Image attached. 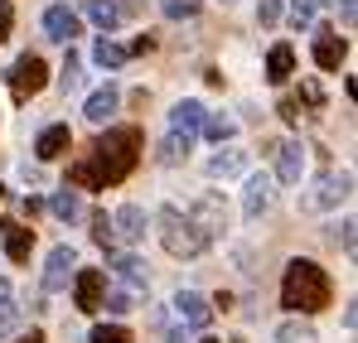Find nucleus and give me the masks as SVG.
<instances>
[{"mask_svg":"<svg viewBox=\"0 0 358 343\" xmlns=\"http://www.w3.org/2000/svg\"><path fill=\"white\" fill-rule=\"evenodd\" d=\"M141 145H145V140H141L136 126L107 131V136L92 145V155L68 170V189H112V184H121L126 174L141 165Z\"/></svg>","mask_w":358,"mask_h":343,"instance_id":"1","label":"nucleus"},{"mask_svg":"<svg viewBox=\"0 0 358 343\" xmlns=\"http://www.w3.org/2000/svg\"><path fill=\"white\" fill-rule=\"evenodd\" d=\"M334 300V286H329V276L315 266V261H291L286 266V281H281V305L286 309H296V314H315V309H324Z\"/></svg>","mask_w":358,"mask_h":343,"instance_id":"2","label":"nucleus"},{"mask_svg":"<svg viewBox=\"0 0 358 343\" xmlns=\"http://www.w3.org/2000/svg\"><path fill=\"white\" fill-rule=\"evenodd\" d=\"M160 242H165V251L170 256H199L203 247H208V237L194 228V218L189 213H179V208H160Z\"/></svg>","mask_w":358,"mask_h":343,"instance_id":"3","label":"nucleus"},{"mask_svg":"<svg viewBox=\"0 0 358 343\" xmlns=\"http://www.w3.org/2000/svg\"><path fill=\"white\" fill-rule=\"evenodd\" d=\"M44 82H49V68H44L39 54H20L15 58V68H10V92H15L20 102L34 97V92H44Z\"/></svg>","mask_w":358,"mask_h":343,"instance_id":"4","label":"nucleus"},{"mask_svg":"<svg viewBox=\"0 0 358 343\" xmlns=\"http://www.w3.org/2000/svg\"><path fill=\"white\" fill-rule=\"evenodd\" d=\"M349 189H354V174H324L315 194L305 198V208H334L339 198H349Z\"/></svg>","mask_w":358,"mask_h":343,"instance_id":"5","label":"nucleus"},{"mask_svg":"<svg viewBox=\"0 0 358 343\" xmlns=\"http://www.w3.org/2000/svg\"><path fill=\"white\" fill-rule=\"evenodd\" d=\"M102 295H107V276L102 271H78V281H73V300H78V309H102Z\"/></svg>","mask_w":358,"mask_h":343,"instance_id":"6","label":"nucleus"},{"mask_svg":"<svg viewBox=\"0 0 358 343\" xmlns=\"http://www.w3.org/2000/svg\"><path fill=\"white\" fill-rule=\"evenodd\" d=\"M344 54H349V44H344L334 29H315V63H320L324 73H334V68L344 63Z\"/></svg>","mask_w":358,"mask_h":343,"instance_id":"7","label":"nucleus"},{"mask_svg":"<svg viewBox=\"0 0 358 343\" xmlns=\"http://www.w3.org/2000/svg\"><path fill=\"white\" fill-rule=\"evenodd\" d=\"M189 218H194V228H199L203 237H208V242H213V237H218V228H223V198L203 194V198L194 203V213H189Z\"/></svg>","mask_w":358,"mask_h":343,"instance_id":"8","label":"nucleus"},{"mask_svg":"<svg viewBox=\"0 0 358 343\" xmlns=\"http://www.w3.org/2000/svg\"><path fill=\"white\" fill-rule=\"evenodd\" d=\"M271 198H276L271 179H266V174H252V179H247V194H242V208H247V218H262V213L271 208Z\"/></svg>","mask_w":358,"mask_h":343,"instance_id":"9","label":"nucleus"},{"mask_svg":"<svg viewBox=\"0 0 358 343\" xmlns=\"http://www.w3.org/2000/svg\"><path fill=\"white\" fill-rule=\"evenodd\" d=\"M44 34H49L54 44H73V39H78V15H73L68 5H54V10L44 15Z\"/></svg>","mask_w":358,"mask_h":343,"instance_id":"10","label":"nucleus"},{"mask_svg":"<svg viewBox=\"0 0 358 343\" xmlns=\"http://www.w3.org/2000/svg\"><path fill=\"white\" fill-rule=\"evenodd\" d=\"M175 309H179V319H184V324H194V329H203V324H208V314H213V305H208L199 290H179V295H175Z\"/></svg>","mask_w":358,"mask_h":343,"instance_id":"11","label":"nucleus"},{"mask_svg":"<svg viewBox=\"0 0 358 343\" xmlns=\"http://www.w3.org/2000/svg\"><path fill=\"white\" fill-rule=\"evenodd\" d=\"M73 266H78L73 247H54V251H49V271H44V290H63L68 276H73Z\"/></svg>","mask_w":358,"mask_h":343,"instance_id":"12","label":"nucleus"},{"mask_svg":"<svg viewBox=\"0 0 358 343\" xmlns=\"http://www.w3.org/2000/svg\"><path fill=\"white\" fill-rule=\"evenodd\" d=\"M112 237H121V242H141V237H145V213H141L136 203L117 208V218H112Z\"/></svg>","mask_w":358,"mask_h":343,"instance_id":"13","label":"nucleus"},{"mask_svg":"<svg viewBox=\"0 0 358 343\" xmlns=\"http://www.w3.org/2000/svg\"><path fill=\"white\" fill-rule=\"evenodd\" d=\"M34 150H39V160H63V155L73 150V131H68V126H49Z\"/></svg>","mask_w":358,"mask_h":343,"instance_id":"14","label":"nucleus"},{"mask_svg":"<svg viewBox=\"0 0 358 343\" xmlns=\"http://www.w3.org/2000/svg\"><path fill=\"white\" fill-rule=\"evenodd\" d=\"M117 102H121V92H117V87H112V82H107V87H97V92L87 97V107H83V116H87L92 126H102L107 116L117 112Z\"/></svg>","mask_w":358,"mask_h":343,"instance_id":"15","label":"nucleus"},{"mask_svg":"<svg viewBox=\"0 0 358 343\" xmlns=\"http://www.w3.org/2000/svg\"><path fill=\"white\" fill-rule=\"evenodd\" d=\"M5 256L10 261H29V251H34V232L29 228H20V223H5Z\"/></svg>","mask_w":358,"mask_h":343,"instance_id":"16","label":"nucleus"},{"mask_svg":"<svg viewBox=\"0 0 358 343\" xmlns=\"http://www.w3.org/2000/svg\"><path fill=\"white\" fill-rule=\"evenodd\" d=\"M276 155H281V184H300V174H305V145L286 140V145H276Z\"/></svg>","mask_w":358,"mask_h":343,"instance_id":"17","label":"nucleus"},{"mask_svg":"<svg viewBox=\"0 0 358 343\" xmlns=\"http://www.w3.org/2000/svg\"><path fill=\"white\" fill-rule=\"evenodd\" d=\"M203 107H199V102H179L175 112H170V126H175L179 136H189V140H194V131H199V126H203Z\"/></svg>","mask_w":358,"mask_h":343,"instance_id":"18","label":"nucleus"},{"mask_svg":"<svg viewBox=\"0 0 358 343\" xmlns=\"http://www.w3.org/2000/svg\"><path fill=\"white\" fill-rule=\"evenodd\" d=\"M291 73H296V54H291V44H276L271 58H266V78H271V82H286Z\"/></svg>","mask_w":358,"mask_h":343,"instance_id":"19","label":"nucleus"},{"mask_svg":"<svg viewBox=\"0 0 358 343\" xmlns=\"http://www.w3.org/2000/svg\"><path fill=\"white\" fill-rule=\"evenodd\" d=\"M87 20L107 34V29H117V24H121V10H117V5H107V0H87Z\"/></svg>","mask_w":358,"mask_h":343,"instance_id":"20","label":"nucleus"},{"mask_svg":"<svg viewBox=\"0 0 358 343\" xmlns=\"http://www.w3.org/2000/svg\"><path fill=\"white\" fill-rule=\"evenodd\" d=\"M49 208L59 213L63 223H78V218H83V203H78V194H73L68 184H63V194H54V203H49Z\"/></svg>","mask_w":358,"mask_h":343,"instance_id":"21","label":"nucleus"},{"mask_svg":"<svg viewBox=\"0 0 358 343\" xmlns=\"http://www.w3.org/2000/svg\"><path fill=\"white\" fill-rule=\"evenodd\" d=\"M112 266H117V276H121L131 290L145 286V271H141V261H136V256H112Z\"/></svg>","mask_w":358,"mask_h":343,"instance_id":"22","label":"nucleus"},{"mask_svg":"<svg viewBox=\"0 0 358 343\" xmlns=\"http://www.w3.org/2000/svg\"><path fill=\"white\" fill-rule=\"evenodd\" d=\"M203 131H208V140H233L238 136V121L233 116H203Z\"/></svg>","mask_w":358,"mask_h":343,"instance_id":"23","label":"nucleus"},{"mask_svg":"<svg viewBox=\"0 0 358 343\" xmlns=\"http://www.w3.org/2000/svg\"><path fill=\"white\" fill-rule=\"evenodd\" d=\"M189 145H194V140H189V136H170V140H165V145H160V165H179V160H184V155H189Z\"/></svg>","mask_w":358,"mask_h":343,"instance_id":"24","label":"nucleus"},{"mask_svg":"<svg viewBox=\"0 0 358 343\" xmlns=\"http://www.w3.org/2000/svg\"><path fill=\"white\" fill-rule=\"evenodd\" d=\"M242 170V150H228V155H213L208 160V174L213 179H228V174H238Z\"/></svg>","mask_w":358,"mask_h":343,"instance_id":"25","label":"nucleus"},{"mask_svg":"<svg viewBox=\"0 0 358 343\" xmlns=\"http://www.w3.org/2000/svg\"><path fill=\"white\" fill-rule=\"evenodd\" d=\"M276 343H315V329H310V324H300V319H291V324H281V329H276Z\"/></svg>","mask_w":358,"mask_h":343,"instance_id":"26","label":"nucleus"},{"mask_svg":"<svg viewBox=\"0 0 358 343\" xmlns=\"http://www.w3.org/2000/svg\"><path fill=\"white\" fill-rule=\"evenodd\" d=\"M63 92H78V87H83V58L73 54V49H68V63H63Z\"/></svg>","mask_w":358,"mask_h":343,"instance_id":"27","label":"nucleus"},{"mask_svg":"<svg viewBox=\"0 0 358 343\" xmlns=\"http://www.w3.org/2000/svg\"><path fill=\"white\" fill-rule=\"evenodd\" d=\"M92 58H97L102 68H121V63H126V49H121V44H112V39H102V44L92 49Z\"/></svg>","mask_w":358,"mask_h":343,"instance_id":"28","label":"nucleus"},{"mask_svg":"<svg viewBox=\"0 0 358 343\" xmlns=\"http://www.w3.org/2000/svg\"><path fill=\"white\" fill-rule=\"evenodd\" d=\"M199 5H203V0H165V15H170V20H194Z\"/></svg>","mask_w":358,"mask_h":343,"instance_id":"29","label":"nucleus"},{"mask_svg":"<svg viewBox=\"0 0 358 343\" xmlns=\"http://www.w3.org/2000/svg\"><path fill=\"white\" fill-rule=\"evenodd\" d=\"M102 305H107L112 314H126V309H136V295H131V290H112V295H102Z\"/></svg>","mask_w":358,"mask_h":343,"instance_id":"30","label":"nucleus"},{"mask_svg":"<svg viewBox=\"0 0 358 343\" xmlns=\"http://www.w3.org/2000/svg\"><path fill=\"white\" fill-rule=\"evenodd\" d=\"M92 343H131V334L121 324H102V329H92Z\"/></svg>","mask_w":358,"mask_h":343,"instance_id":"31","label":"nucleus"},{"mask_svg":"<svg viewBox=\"0 0 358 343\" xmlns=\"http://www.w3.org/2000/svg\"><path fill=\"white\" fill-rule=\"evenodd\" d=\"M92 237H97L102 247H112V242H117V237H112V218H107V213H92Z\"/></svg>","mask_w":358,"mask_h":343,"instance_id":"32","label":"nucleus"},{"mask_svg":"<svg viewBox=\"0 0 358 343\" xmlns=\"http://www.w3.org/2000/svg\"><path fill=\"white\" fill-rule=\"evenodd\" d=\"M315 5H320V0H296V10H291V24H296V29H305V24L315 20Z\"/></svg>","mask_w":358,"mask_h":343,"instance_id":"33","label":"nucleus"},{"mask_svg":"<svg viewBox=\"0 0 358 343\" xmlns=\"http://www.w3.org/2000/svg\"><path fill=\"white\" fill-rule=\"evenodd\" d=\"M15 319H20L15 300H10V295H0V334H10V329H15Z\"/></svg>","mask_w":358,"mask_h":343,"instance_id":"34","label":"nucleus"},{"mask_svg":"<svg viewBox=\"0 0 358 343\" xmlns=\"http://www.w3.org/2000/svg\"><path fill=\"white\" fill-rule=\"evenodd\" d=\"M276 15H281V5H276V0H262V10H257V20H262V24H276Z\"/></svg>","mask_w":358,"mask_h":343,"instance_id":"35","label":"nucleus"},{"mask_svg":"<svg viewBox=\"0 0 358 343\" xmlns=\"http://www.w3.org/2000/svg\"><path fill=\"white\" fill-rule=\"evenodd\" d=\"M10 24H15V10L10 0H0V39H10Z\"/></svg>","mask_w":358,"mask_h":343,"instance_id":"36","label":"nucleus"},{"mask_svg":"<svg viewBox=\"0 0 358 343\" xmlns=\"http://www.w3.org/2000/svg\"><path fill=\"white\" fill-rule=\"evenodd\" d=\"M276 112H281V121H300V102H281Z\"/></svg>","mask_w":358,"mask_h":343,"instance_id":"37","label":"nucleus"},{"mask_svg":"<svg viewBox=\"0 0 358 343\" xmlns=\"http://www.w3.org/2000/svg\"><path fill=\"white\" fill-rule=\"evenodd\" d=\"M339 242H344V251L354 256V223H344V232H339Z\"/></svg>","mask_w":358,"mask_h":343,"instance_id":"38","label":"nucleus"},{"mask_svg":"<svg viewBox=\"0 0 358 343\" xmlns=\"http://www.w3.org/2000/svg\"><path fill=\"white\" fill-rule=\"evenodd\" d=\"M339 15H344V24H354V15H358L354 0H339Z\"/></svg>","mask_w":358,"mask_h":343,"instance_id":"39","label":"nucleus"},{"mask_svg":"<svg viewBox=\"0 0 358 343\" xmlns=\"http://www.w3.org/2000/svg\"><path fill=\"white\" fill-rule=\"evenodd\" d=\"M20 343H44V334H24V339H20Z\"/></svg>","mask_w":358,"mask_h":343,"instance_id":"40","label":"nucleus"},{"mask_svg":"<svg viewBox=\"0 0 358 343\" xmlns=\"http://www.w3.org/2000/svg\"><path fill=\"white\" fill-rule=\"evenodd\" d=\"M203 343H218V339H203Z\"/></svg>","mask_w":358,"mask_h":343,"instance_id":"41","label":"nucleus"},{"mask_svg":"<svg viewBox=\"0 0 358 343\" xmlns=\"http://www.w3.org/2000/svg\"><path fill=\"white\" fill-rule=\"evenodd\" d=\"M0 194H5V189H0Z\"/></svg>","mask_w":358,"mask_h":343,"instance_id":"42","label":"nucleus"}]
</instances>
